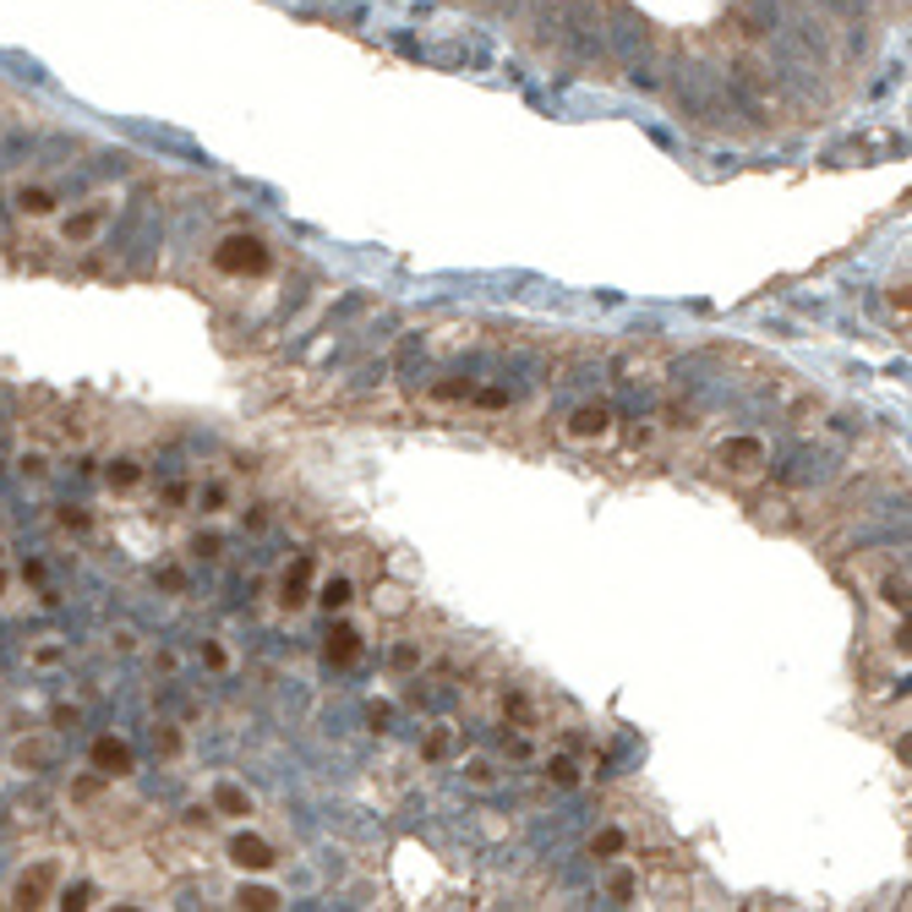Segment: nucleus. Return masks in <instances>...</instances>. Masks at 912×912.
I'll return each instance as SVG.
<instances>
[{
	"mask_svg": "<svg viewBox=\"0 0 912 912\" xmlns=\"http://www.w3.org/2000/svg\"><path fill=\"white\" fill-rule=\"evenodd\" d=\"M213 273H224V279H262L268 268H273V247L262 241V235H247V230H235V235H224L219 247H213Z\"/></svg>",
	"mask_w": 912,
	"mask_h": 912,
	"instance_id": "nucleus-1",
	"label": "nucleus"
},
{
	"mask_svg": "<svg viewBox=\"0 0 912 912\" xmlns=\"http://www.w3.org/2000/svg\"><path fill=\"white\" fill-rule=\"evenodd\" d=\"M110 219H116V197H88V202H71V213H61L56 235L61 247H93L110 230Z\"/></svg>",
	"mask_w": 912,
	"mask_h": 912,
	"instance_id": "nucleus-2",
	"label": "nucleus"
},
{
	"mask_svg": "<svg viewBox=\"0 0 912 912\" xmlns=\"http://www.w3.org/2000/svg\"><path fill=\"white\" fill-rule=\"evenodd\" d=\"M88 771H99L104 782H127V776H137V749L116 732H99L88 743Z\"/></svg>",
	"mask_w": 912,
	"mask_h": 912,
	"instance_id": "nucleus-3",
	"label": "nucleus"
},
{
	"mask_svg": "<svg viewBox=\"0 0 912 912\" xmlns=\"http://www.w3.org/2000/svg\"><path fill=\"white\" fill-rule=\"evenodd\" d=\"M56 891H61V863H33V869H22L17 874V885H11V902L17 908H56Z\"/></svg>",
	"mask_w": 912,
	"mask_h": 912,
	"instance_id": "nucleus-4",
	"label": "nucleus"
},
{
	"mask_svg": "<svg viewBox=\"0 0 912 912\" xmlns=\"http://www.w3.org/2000/svg\"><path fill=\"white\" fill-rule=\"evenodd\" d=\"M563 432H569V443H585V449H590V443H607V438L618 432V415H612V404H601V399H595V404H580V410L569 415V427H563Z\"/></svg>",
	"mask_w": 912,
	"mask_h": 912,
	"instance_id": "nucleus-5",
	"label": "nucleus"
},
{
	"mask_svg": "<svg viewBox=\"0 0 912 912\" xmlns=\"http://www.w3.org/2000/svg\"><path fill=\"white\" fill-rule=\"evenodd\" d=\"M11 208H17V219L44 224V219H56V213H61V197L50 192L44 181H17V187H11Z\"/></svg>",
	"mask_w": 912,
	"mask_h": 912,
	"instance_id": "nucleus-6",
	"label": "nucleus"
},
{
	"mask_svg": "<svg viewBox=\"0 0 912 912\" xmlns=\"http://www.w3.org/2000/svg\"><path fill=\"white\" fill-rule=\"evenodd\" d=\"M230 863L241 869V874H273L279 869V852H273V842H262V836H252V831H241V836H230Z\"/></svg>",
	"mask_w": 912,
	"mask_h": 912,
	"instance_id": "nucleus-7",
	"label": "nucleus"
},
{
	"mask_svg": "<svg viewBox=\"0 0 912 912\" xmlns=\"http://www.w3.org/2000/svg\"><path fill=\"white\" fill-rule=\"evenodd\" d=\"M208 814H219V820H252L258 814V803H252V792L241 782H213L208 786Z\"/></svg>",
	"mask_w": 912,
	"mask_h": 912,
	"instance_id": "nucleus-8",
	"label": "nucleus"
},
{
	"mask_svg": "<svg viewBox=\"0 0 912 912\" xmlns=\"http://www.w3.org/2000/svg\"><path fill=\"white\" fill-rule=\"evenodd\" d=\"M361 651H367V645H361V629H355V623H333V629H328V640H323L328 667H355Z\"/></svg>",
	"mask_w": 912,
	"mask_h": 912,
	"instance_id": "nucleus-9",
	"label": "nucleus"
},
{
	"mask_svg": "<svg viewBox=\"0 0 912 912\" xmlns=\"http://www.w3.org/2000/svg\"><path fill=\"white\" fill-rule=\"evenodd\" d=\"M142 481H148V470H142V459H137V454H116L110 464H104V487H110L116 498L142 492Z\"/></svg>",
	"mask_w": 912,
	"mask_h": 912,
	"instance_id": "nucleus-10",
	"label": "nucleus"
},
{
	"mask_svg": "<svg viewBox=\"0 0 912 912\" xmlns=\"http://www.w3.org/2000/svg\"><path fill=\"white\" fill-rule=\"evenodd\" d=\"M307 574H312V558H295V563L284 569V580H279V607H284V612H301V607L312 601Z\"/></svg>",
	"mask_w": 912,
	"mask_h": 912,
	"instance_id": "nucleus-11",
	"label": "nucleus"
},
{
	"mask_svg": "<svg viewBox=\"0 0 912 912\" xmlns=\"http://www.w3.org/2000/svg\"><path fill=\"white\" fill-rule=\"evenodd\" d=\"M235 908L241 912H273V908H284V891L258 885V880H241V885H235Z\"/></svg>",
	"mask_w": 912,
	"mask_h": 912,
	"instance_id": "nucleus-12",
	"label": "nucleus"
},
{
	"mask_svg": "<svg viewBox=\"0 0 912 912\" xmlns=\"http://www.w3.org/2000/svg\"><path fill=\"white\" fill-rule=\"evenodd\" d=\"M721 459H726L732 470H743V475H749V470H760V464H765V443H760V438H732V443H721Z\"/></svg>",
	"mask_w": 912,
	"mask_h": 912,
	"instance_id": "nucleus-13",
	"label": "nucleus"
},
{
	"mask_svg": "<svg viewBox=\"0 0 912 912\" xmlns=\"http://www.w3.org/2000/svg\"><path fill=\"white\" fill-rule=\"evenodd\" d=\"M350 601H355V585H350L344 574H333V580L318 585V607H328V612H344Z\"/></svg>",
	"mask_w": 912,
	"mask_h": 912,
	"instance_id": "nucleus-14",
	"label": "nucleus"
},
{
	"mask_svg": "<svg viewBox=\"0 0 912 912\" xmlns=\"http://www.w3.org/2000/svg\"><path fill=\"white\" fill-rule=\"evenodd\" d=\"M153 754H159V760H181V754H187L181 726H153Z\"/></svg>",
	"mask_w": 912,
	"mask_h": 912,
	"instance_id": "nucleus-15",
	"label": "nucleus"
},
{
	"mask_svg": "<svg viewBox=\"0 0 912 912\" xmlns=\"http://www.w3.org/2000/svg\"><path fill=\"white\" fill-rule=\"evenodd\" d=\"M880 601H885L891 612H908V574H896V569H891V574L880 580Z\"/></svg>",
	"mask_w": 912,
	"mask_h": 912,
	"instance_id": "nucleus-16",
	"label": "nucleus"
},
{
	"mask_svg": "<svg viewBox=\"0 0 912 912\" xmlns=\"http://www.w3.org/2000/svg\"><path fill=\"white\" fill-rule=\"evenodd\" d=\"M547 782H558V786H580L585 776H580V765H574L569 754H552V760H547Z\"/></svg>",
	"mask_w": 912,
	"mask_h": 912,
	"instance_id": "nucleus-17",
	"label": "nucleus"
},
{
	"mask_svg": "<svg viewBox=\"0 0 912 912\" xmlns=\"http://www.w3.org/2000/svg\"><path fill=\"white\" fill-rule=\"evenodd\" d=\"M93 896H99V891H93L88 880H77V885H61V891H56V908H77V912H82V908H93Z\"/></svg>",
	"mask_w": 912,
	"mask_h": 912,
	"instance_id": "nucleus-18",
	"label": "nucleus"
},
{
	"mask_svg": "<svg viewBox=\"0 0 912 912\" xmlns=\"http://www.w3.org/2000/svg\"><path fill=\"white\" fill-rule=\"evenodd\" d=\"M61 661H66L61 640H44V645H33V651H28V667H39V672H50V667H61Z\"/></svg>",
	"mask_w": 912,
	"mask_h": 912,
	"instance_id": "nucleus-19",
	"label": "nucleus"
},
{
	"mask_svg": "<svg viewBox=\"0 0 912 912\" xmlns=\"http://www.w3.org/2000/svg\"><path fill=\"white\" fill-rule=\"evenodd\" d=\"M197 509H202V514H224V509H230V487L208 481V487L197 492Z\"/></svg>",
	"mask_w": 912,
	"mask_h": 912,
	"instance_id": "nucleus-20",
	"label": "nucleus"
},
{
	"mask_svg": "<svg viewBox=\"0 0 912 912\" xmlns=\"http://www.w3.org/2000/svg\"><path fill=\"white\" fill-rule=\"evenodd\" d=\"M634 891H640V880H634V874H612V880H607V902H618V908H629V902H634Z\"/></svg>",
	"mask_w": 912,
	"mask_h": 912,
	"instance_id": "nucleus-21",
	"label": "nucleus"
},
{
	"mask_svg": "<svg viewBox=\"0 0 912 912\" xmlns=\"http://www.w3.org/2000/svg\"><path fill=\"white\" fill-rule=\"evenodd\" d=\"M590 852H595V858H618V852H629V836H623V831H595Z\"/></svg>",
	"mask_w": 912,
	"mask_h": 912,
	"instance_id": "nucleus-22",
	"label": "nucleus"
},
{
	"mask_svg": "<svg viewBox=\"0 0 912 912\" xmlns=\"http://www.w3.org/2000/svg\"><path fill=\"white\" fill-rule=\"evenodd\" d=\"M44 760H50L44 743H17V749H11V765H22V771H33V765H44Z\"/></svg>",
	"mask_w": 912,
	"mask_h": 912,
	"instance_id": "nucleus-23",
	"label": "nucleus"
},
{
	"mask_svg": "<svg viewBox=\"0 0 912 912\" xmlns=\"http://www.w3.org/2000/svg\"><path fill=\"white\" fill-rule=\"evenodd\" d=\"M470 378H449V383H432V399H443V404H454V399H470Z\"/></svg>",
	"mask_w": 912,
	"mask_h": 912,
	"instance_id": "nucleus-24",
	"label": "nucleus"
},
{
	"mask_svg": "<svg viewBox=\"0 0 912 912\" xmlns=\"http://www.w3.org/2000/svg\"><path fill=\"white\" fill-rule=\"evenodd\" d=\"M443 754H449V732H443V726H438V732H432V738H427V743H421V760H427V765H438V760H443Z\"/></svg>",
	"mask_w": 912,
	"mask_h": 912,
	"instance_id": "nucleus-25",
	"label": "nucleus"
},
{
	"mask_svg": "<svg viewBox=\"0 0 912 912\" xmlns=\"http://www.w3.org/2000/svg\"><path fill=\"white\" fill-rule=\"evenodd\" d=\"M202 661H208V672H224V667H230V651H224L219 640H202Z\"/></svg>",
	"mask_w": 912,
	"mask_h": 912,
	"instance_id": "nucleus-26",
	"label": "nucleus"
},
{
	"mask_svg": "<svg viewBox=\"0 0 912 912\" xmlns=\"http://www.w3.org/2000/svg\"><path fill=\"white\" fill-rule=\"evenodd\" d=\"M410 667H421V651L415 645H393V672H410Z\"/></svg>",
	"mask_w": 912,
	"mask_h": 912,
	"instance_id": "nucleus-27",
	"label": "nucleus"
},
{
	"mask_svg": "<svg viewBox=\"0 0 912 912\" xmlns=\"http://www.w3.org/2000/svg\"><path fill=\"white\" fill-rule=\"evenodd\" d=\"M470 399H475V404H487V410H503V404H509V393H503V389H475Z\"/></svg>",
	"mask_w": 912,
	"mask_h": 912,
	"instance_id": "nucleus-28",
	"label": "nucleus"
},
{
	"mask_svg": "<svg viewBox=\"0 0 912 912\" xmlns=\"http://www.w3.org/2000/svg\"><path fill=\"white\" fill-rule=\"evenodd\" d=\"M470 782H475V786H492L498 776H492V765H487V760H470Z\"/></svg>",
	"mask_w": 912,
	"mask_h": 912,
	"instance_id": "nucleus-29",
	"label": "nucleus"
},
{
	"mask_svg": "<svg viewBox=\"0 0 912 912\" xmlns=\"http://www.w3.org/2000/svg\"><path fill=\"white\" fill-rule=\"evenodd\" d=\"M891 307H896V312H908V307H912V295H908V279H896V284H891Z\"/></svg>",
	"mask_w": 912,
	"mask_h": 912,
	"instance_id": "nucleus-30",
	"label": "nucleus"
},
{
	"mask_svg": "<svg viewBox=\"0 0 912 912\" xmlns=\"http://www.w3.org/2000/svg\"><path fill=\"white\" fill-rule=\"evenodd\" d=\"M192 552H197V558H219V535H197Z\"/></svg>",
	"mask_w": 912,
	"mask_h": 912,
	"instance_id": "nucleus-31",
	"label": "nucleus"
},
{
	"mask_svg": "<svg viewBox=\"0 0 912 912\" xmlns=\"http://www.w3.org/2000/svg\"><path fill=\"white\" fill-rule=\"evenodd\" d=\"M61 524H66V530H88V514H77V509H61Z\"/></svg>",
	"mask_w": 912,
	"mask_h": 912,
	"instance_id": "nucleus-32",
	"label": "nucleus"
},
{
	"mask_svg": "<svg viewBox=\"0 0 912 912\" xmlns=\"http://www.w3.org/2000/svg\"><path fill=\"white\" fill-rule=\"evenodd\" d=\"M159 585H170V590H187V574H181V569H164V574H159Z\"/></svg>",
	"mask_w": 912,
	"mask_h": 912,
	"instance_id": "nucleus-33",
	"label": "nucleus"
},
{
	"mask_svg": "<svg viewBox=\"0 0 912 912\" xmlns=\"http://www.w3.org/2000/svg\"><path fill=\"white\" fill-rule=\"evenodd\" d=\"M17 464H22V470H28V475H39V470H44V454H39V449H33V454H22V459H17Z\"/></svg>",
	"mask_w": 912,
	"mask_h": 912,
	"instance_id": "nucleus-34",
	"label": "nucleus"
},
{
	"mask_svg": "<svg viewBox=\"0 0 912 912\" xmlns=\"http://www.w3.org/2000/svg\"><path fill=\"white\" fill-rule=\"evenodd\" d=\"M383 607H389V612H399V607H404V590H393V585H383Z\"/></svg>",
	"mask_w": 912,
	"mask_h": 912,
	"instance_id": "nucleus-35",
	"label": "nucleus"
},
{
	"mask_svg": "<svg viewBox=\"0 0 912 912\" xmlns=\"http://www.w3.org/2000/svg\"><path fill=\"white\" fill-rule=\"evenodd\" d=\"M389 721H393V705H372V726H378V732H383Z\"/></svg>",
	"mask_w": 912,
	"mask_h": 912,
	"instance_id": "nucleus-36",
	"label": "nucleus"
},
{
	"mask_svg": "<svg viewBox=\"0 0 912 912\" xmlns=\"http://www.w3.org/2000/svg\"><path fill=\"white\" fill-rule=\"evenodd\" d=\"M6 590H11V574H6V569H0V595H6Z\"/></svg>",
	"mask_w": 912,
	"mask_h": 912,
	"instance_id": "nucleus-37",
	"label": "nucleus"
}]
</instances>
